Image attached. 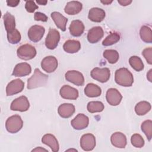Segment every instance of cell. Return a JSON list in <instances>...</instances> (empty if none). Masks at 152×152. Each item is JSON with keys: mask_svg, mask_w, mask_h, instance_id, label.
<instances>
[{"mask_svg": "<svg viewBox=\"0 0 152 152\" xmlns=\"http://www.w3.org/2000/svg\"><path fill=\"white\" fill-rule=\"evenodd\" d=\"M48 75L42 73L39 68H36L33 75L28 79L27 88L29 90L45 86L48 83Z\"/></svg>", "mask_w": 152, "mask_h": 152, "instance_id": "6da1fadb", "label": "cell"}, {"mask_svg": "<svg viewBox=\"0 0 152 152\" xmlns=\"http://www.w3.org/2000/svg\"><path fill=\"white\" fill-rule=\"evenodd\" d=\"M115 81L119 86L131 87L134 83V77L132 73L127 68H121L115 72Z\"/></svg>", "mask_w": 152, "mask_h": 152, "instance_id": "7a4b0ae2", "label": "cell"}, {"mask_svg": "<svg viewBox=\"0 0 152 152\" xmlns=\"http://www.w3.org/2000/svg\"><path fill=\"white\" fill-rule=\"evenodd\" d=\"M23 125V121L20 115H14L9 117L5 122V128L10 133L14 134L21 130Z\"/></svg>", "mask_w": 152, "mask_h": 152, "instance_id": "3957f363", "label": "cell"}, {"mask_svg": "<svg viewBox=\"0 0 152 152\" xmlns=\"http://www.w3.org/2000/svg\"><path fill=\"white\" fill-rule=\"evenodd\" d=\"M36 53L35 48L30 44L23 45L20 46L17 50L18 57L26 61L32 59L35 57Z\"/></svg>", "mask_w": 152, "mask_h": 152, "instance_id": "277c9868", "label": "cell"}, {"mask_svg": "<svg viewBox=\"0 0 152 152\" xmlns=\"http://www.w3.org/2000/svg\"><path fill=\"white\" fill-rule=\"evenodd\" d=\"M60 40L59 32L54 28H50L45 39L46 47L50 50L55 49L58 45Z\"/></svg>", "mask_w": 152, "mask_h": 152, "instance_id": "5b68a950", "label": "cell"}, {"mask_svg": "<svg viewBox=\"0 0 152 152\" xmlns=\"http://www.w3.org/2000/svg\"><path fill=\"white\" fill-rule=\"evenodd\" d=\"M91 77L94 80L100 82V83H106L107 82L110 76V69L107 68H100L98 67L93 68L90 72Z\"/></svg>", "mask_w": 152, "mask_h": 152, "instance_id": "8992f818", "label": "cell"}, {"mask_svg": "<svg viewBox=\"0 0 152 152\" xmlns=\"http://www.w3.org/2000/svg\"><path fill=\"white\" fill-rule=\"evenodd\" d=\"M30 107V103L27 97L21 96L14 99L10 106V109L14 111L26 112L28 110Z\"/></svg>", "mask_w": 152, "mask_h": 152, "instance_id": "52a82bcc", "label": "cell"}, {"mask_svg": "<svg viewBox=\"0 0 152 152\" xmlns=\"http://www.w3.org/2000/svg\"><path fill=\"white\" fill-rule=\"evenodd\" d=\"M24 88V83L20 79H15L10 82L6 87V94L7 96L21 92Z\"/></svg>", "mask_w": 152, "mask_h": 152, "instance_id": "ba28073f", "label": "cell"}, {"mask_svg": "<svg viewBox=\"0 0 152 152\" xmlns=\"http://www.w3.org/2000/svg\"><path fill=\"white\" fill-rule=\"evenodd\" d=\"M65 79L77 86H82L84 83V78L82 73L75 70H70L65 74Z\"/></svg>", "mask_w": 152, "mask_h": 152, "instance_id": "9c48e42d", "label": "cell"}, {"mask_svg": "<svg viewBox=\"0 0 152 152\" xmlns=\"http://www.w3.org/2000/svg\"><path fill=\"white\" fill-rule=\"evenodd\" d=\"M80 146L84 151H91L96 146V138L92 134H86L80 138Z\"/></svg>", "mask_w": 152, "mask_h": 152, "instance_id": "30bf717a", "label": "cell"}, {"mask_svg": "<svg viewBox=\"0 0 152 152\" xmlns=\"http://www.w3.org/2000/svg\"><path fill=\"white\" fill-rule=\"evenodd\" d=\"M45 32V28L39 25L32 26L28 31V37L33 42L40 41L43 37Z\"/></svg>", "mask_w": 152, "mask_h": 152, "instance_id": "8fae6325", "label": "cell"}, {"mask_svg": "<svg viewBox=\"0 0 152 152\" xmlns=\"http://www.w3.org/2000/svg\"><path fill=\"white\" fill-rule=\"evenodd\" d=\"M58 65L57 59L53 56H48L44 58L41 62L42 69L48 73H51L55 71Z\"/></svg>", "mask_w": 152, "mask_h": 152, "instance_id": "7c38bea8", "label": "cell"}, {"mask_svg": "<svg viewBox=\"0 0 152 152\" xmlns=\"http://www.w3.org/2000/svg\"><path fill=\"white\" fill-rule=\"evenodd\" d=\"M122 99L121 93L115 88H109L106 94V99L107 103L111 106L118 105Z\"/></svg>", "mask_w": 152, "mask_h": 152, "instance_id": "4fadbf2b", "label": "cell"}, {"mask_svg": "<svg viewBox=\"0 0 152 152\" xmlns=\"http://www.w3.org/2000/svg\"><path fill=\"white\" fill-rule=\"evenodd\" d=\"M89 124V119L87 116L83 113H78L71 122L74 129L81 130L87 128Z\"/></svg>", "mask_w": 152, "mask_h": 152, "instance_id": "5bb4252c", "label": "cell"}, {"mask_svg": "<svg viewBox=\"0 0 152 152\" xmlns=\"http://www.w3.org/2000/svg\"><path fill=\"white\" fill-rule=\"evenodd\" d=\"M61 96L65 99L76 100L79 96L78 90L68 85L63 86L59 91Z\"/></svg>", "mask_w": 152, "mask_h": 152, "instance_id": "9a60e30c", "label": "cell"}, {"mask_svg": "<svg viewBox=\"0 0 152 152\" xmlns=\"http://www.w3.org/2000/svg\"><path fill=\"white\" fill-rule=\"evenodd\" d=\"M104 31L100 26H96L88 30L87 33V40L91 43H96L100 41L103 37Z\"/></svg>", "mask_w": 152, "mask_h": 152, "instance_id": "2e32d148", "label": "cell"}, {"mask_svg": "<svg viewBox=\"0 0 152 152\" xmlns=\"http://www.w3.org/2000/svg\"><path fill=\"white\" fill-rule=\"evenodd\" d=\"M31 72L30 64L26 62H21L17 64L14 68L12 75L15 77H25Z\"/></svg>", "mask_w": 152, "mask_h": 152, "instance_id": "e0dca14e", "label": "cell"}, {"mask_svg": "<svg viewBox=\"0 0 152 152\" xmlns=\"http://www.w3.org/2000/svg\"><path fill=\"white\" fill-rule=\"evenodd\" d=\"M112 144L117 148H124L127 144L126 136L122 132H116L113 133L110 137Z\"/></svg>", "mask_w": 152, "mask_h": 152, "instance_id": "ac0fdd59", "label": "cell"}, {"mask_svg": "<svg viewBox=\"0 0 152 152\" xmlns=\"http://www.w3.org/2000/svg\"><path fill=\"white\" fill-rule=\"evenodd\" d=\"M106 16L104 11L98 7H94L89 10L88 18L93 22L100 23L102 21Z\"/></svg>", "mask_w": 152, "mask_h": 152, "instance_id": "d6986e66", "label": "cell"}, {"mask_svg": "<svg viewBox=\"0 0 152 152\" xmlns=\"http://www.w3.org/2000/svg\"><path fill=\"white\" fill-rule=\"evenodd\" d=\"M85 29L83 23L79 20H73L69 27V30L71 34L74 37H79L83 34Z\"/></svg>", "mask_w": 152, "mask_h": 152, "instance_id": "ffe728a7", "label": "cell"}, {"mask_svg": "<svg viewBox=\"0 0 152 152\" xmlns=\"http://www.w3.org/2000/svg\"><path fill=\"white\" fill-rule=\"evenodd\" d=\"M42 142L48 145L53 152H57L59 151V145L58 141L56 137L50 134H47L44 135L42 138Z\"/></svg>", "mask_w": 152, "mask_h": 152, "instance_id": "44dd1931", "label": "cell"}, {"mask_svg": "<svg viewBox=\"0 0 152 152\" xmlns=\"http://www.w3.org/2000/svg\"><path fill=\"white\" fill-rule=\"evenodd\" d=\"M75 106L71 103H63L58 109V114L63 118L71 117L75 112Z\"/></svg>", "mask_w": 152, "mask_h": 152, "instance_id": "7402d4cb", "label": "cell"}, {"mask_svg": "<svg viewBox=\"0 0 152 152\" xmlns=\"http://www.w3.org/2000/svg\"><path fill=\"white\" fill-rule=\"evenodd\" d=\"M83 8L82 4L79 1H72L68 2L65 7L64 11L68 15H76L78 14Z\"/></svg>", "mask_w": 152, "mask_h": 152, "instance_id": "603a6c76", "label": "cell"}, {"mask_svg": "<svg viewBox=\"0 0 152 152\" xmlns=\"http://www.w3.org/2000/svg\"><path fill=\"white\" fill-rule=\"evenodd\" d=\"M50 16L55 22L58 28L61 29L62 31L66 30V25L68 22V19L59 12L54 11L51 13Z\"/></svg>", "mask_w": 152, "mask_h": 152, "instance_id": "cb8c5ba5", "label": "cell"}, {"mask_svg": "<svg viewBox=\"0 0 152 152\" xmlns=\"http://www.w3.org/2000/svg\"><path fill=\"white\" fill-rule=\"evenodd\" d=\"M4 23L7 33H11L15 31V19L14 15L8 12H7L3 16Z\"/></svg>", "mask_w": 152, "mask_h": 152, "instance_id": "d4e9b609", "label": "cell"}, {"mask_svg": "<svg viewBox=\"0 0 152 152\" xmlns=\"http://www.w3.org/2000/svg\"><path fill=\"white\" fill-rule=\"evenodd\" d=\"M80 42L76 40H68L63 45L64 50L68 53H76L80 50Z\"/></svg>", "mask_w": 152, "mask_h": 152, "instance_id": "484cf974", "label": "cell"}, {"mask_svg": "<svg viewBox=\"0 0 152 152\" xmlns=\"http://www.w3.org/2000/svg\"><path fill=\"white\" fill-rule=\"evenodd\" d=\"M85 94L89 97H97L101 95L102 90L99 86L93 83H88L84 88Z\"/></svg>", "mask_w": 152, "mask_h": 152, "instance_id": "4316f807", "label": "cell"}, {"mask_svg": "<svg viewBox=\"0 0 152 152\" xmlns=\"http://www.w3.org/2000/svg\"><path fill=\"white\" fill-rule=\"evenodd\" d=\"M151 104L147 101H141L135 106V113L140 116H142L147 113L151 110Z\"/></svg>", "mask_w": 152, "mask_h": 152, "instance_id": "83f0119b", "label": "cell"}, {"mask_svg": "<svg viewBox=\"0 0 152 152\" xmlns=\"http://www.w3.org/2000/svg\"><path fill=\"white\" fill-rule=\"evenodd\" d=\"M140 35L141 40L148 43L152 42V31L150 27L146 25L142 26L140 30Z\"/></svg>", "mask_w": 152, "mask_h": 152, "instance_id": "f1b7e54d", "label": "cell"}, {"mask_svg": "<svg viewBox=\"0 0 152 152\" xmlns=\"http://www.w3.org/2000/svg\"><path fill=\"white\" fill-rule=\"evenodd\" d=\"M103 56L106 58L109 63L111 64H115L119 59V53L113 49H106L103 52Z\"/></svg>", "mask_w": 152, "mask_h": 152, "instance_id": "f546056e", "label": "cell"}, {"mask_svg": "<svg viewBox=\"0 0 152 152\" xmlns=\"http://www.w3.org/2000/svg\"><path fill=\"white\" fill-rule=\"evenodd\" d=\"M104 108L103 103L99 101H91L88 102L87 105V109L90 113L101 112Z\"/></svg>", "mask_w": 152, "mask_h": 152, "instance_id": "4dcf8cb0", "label": "cell"}, {"mask_svg": "<svg viewBox=\"0 0 152 152\" xmlns=\"http://www.w3.org/2000/svg\"><path fill=\"white\" fill-rule=\"evenodd\" d=\"M131 66L136 71H141L144 69V65L141 59L137 56H132L129 59Z\"/></svg>", "mask_w": 152, "mask_h": 152, "instance_id": "1f68e13d", "label": "cell"}, {"mask_svg": "<svg viewBox=\"0 0 152 152\" xmlns=\"http://www.w3.org/2000/svg\"><path fill=\"white\" fill-rule=\"evenodd\" d=\"M121 39L120 34L117 32L110 33L102 42V45L105 46H108L115 44Z\"/></svg>", "mask_w": 152, "mask_h": 152, "instance_id": "d6a6232c", "label": "cell"}, {"mask_svg": "<svg viewBox=\"0 0 152 152\" xmlns=\"http://www.w3.org/2000/svg\"><path fill=\"white\" fill-rule=\"evenodd\" d=\"M142 131L146 135L148 141L151 140L152 137V121L151 120H146L144 121L141 125Z\"/></svg>", "mask_w": 152, "mask_h": 152, "instance_id": "836d02e7", "label": "cell"}, {"mask_svg": "<svg viewBox=\"0 0 152 152\" xmlns=\"http://www.w3.org/2000/svg\"><path fill=\"white\" fill-rule=\"evenodd\" d=\"M132 145L137 148H141L144 145V140L139 134H134L131 138Z\"/></svg>", "mask_w": 152, "mask_h": 152, "instance_id": "e575fe53", "label": "cell"}, {"mask_svg": "<svg viewBox=\"0 0 152 152\" xmlns=\"http://www.w3.org/2000/svg\"><path fill=\"white\" fill-rule=\"evenodd\" d=\"M7 35L8 41L11 44H17L21 40V34L17 29H15V31L11 33L7 34Z\"/></svg>", "mask_w": 152, "mask_h": 152, "instance_id": "d590c367", "label": "cell"}, {"mask_svg": "<svg viewBox=\"0 0 152 152\" xmlns=\"http://www.w3.org/2000/svg\"><path fill=\"white\" fill-rule=\"evenodd\" d=\"M152 48L151 47L145 48L143 50L142 52V55L147 61L148 64L151 65L152 64Z\"/></svg>", "mask_w": 152, "mask_h": 152, "instance_id": "8d00e7d4", "label": "cell"}, {"mask_svg": "<svg viewBox=\"0 0 152 152\" xmlns=\"http://www.w3.org/2000/svg\"><path fill=\"white\" fill-rule=\"evenodd\" d=\"M39 7L33 1H27L25 4V8L26 11L30 13L33 12Z\"/></svg>", "mask_w": 152, "mask_h": 152, "instance_id": "74e56055", "label": "cell"}, {"mask_svg": "<svg viewBox=\"0 0 152 152\" xmlns=\"http://www.w3.org/2000/svg\"><path fill=\"white\" fill-rule=\"evenodd\" d=\"M34 18L36 21H41L43 22H46L48 19L46 14L40 12H36L34 15Z\"/></svg>", "mask_w": 152, "mask_h": 152, "instance_id": "f35d334b", "label": "cell"}, {"mask_svg": "<svg viewBox=\"0 0 152 152\" xmlns=\"http://www.w3.org/2000/svg\"><path fill=\"white\" fill-rule=\"evenodd\" d=\"M20 2V1H7V4L9 7H15L18 5Z\"/></svg>", "mask_w": 152, "mask_h": 152, "instance_id": "ab89813d", "label": "cell"}, {"mask_svg": "<svg viewBox=\"0 0 152 152\" xmlns=\"http://www.w3.org/2000/svg\"><path fill=\"white\" fill-rule=\"evenodd\" d=\"M118 2L122 6H127L132 2V1H131V0H118Z\"/></svg>", "mask_w": 152, "mask_h": 152, "instance_id": "60d3db41", "label": "cell"}, {"mask_svg": "<svg viewBox=\"0 0 152 152\" xmlns=\"http://www.w3.org/2000/svg\"><path fill=\"white\" fill-rule=\"evenodd\" d=\"M151 71H152V69H150V71H148V72L147 74V79L148 80V81L150 82H151L152 81V80H151V76H152V73H151Z\"/></svg>", "mask_w": 152, "mask_h": 152, "instance_id": "b9f144b4", "label": "cell"}, {"mask_svg": "<svg viewBox=\"0 0 152 152\" xmlns=\"http://www.w3.org/2000/svg\"><path fill=\"white\" fill-rule=\"evenodd\" d=\"M48 151L47 150L45 149V148H42L41 147H37L34 149H33L32 150V151Z\"/></svg>", "mask_w": 152, "mask_h": 152, "instance_id": "7bdbcfd3", "label": "cell"}, {"mask_svg": "<svg viewBox=\"0 0 152 152\" xmlns=\"http://www.w3.org/2000/svg\"><path fill=\"white\" fill-rule=\"evenodd\" d=\"M36 2L39 4V5H45L48 1H36Z\"/></svg>", "mask_w": 152, "mask_h": 152, "instance_id": "ee69618b", "label": "cell"}, {"mask_svg": "<svg viewBox=\"0 0 152 152\" xmlns=\"http://www.w3.org/2000/svg\"><path fill=\"white\" fill-rule=\"evenodd\" d=\"M101 2H102V4H103L109 5V4H110V3L112 2V1H101Z\"/></svg>", "mask_w": 152, "mask_h": 152, "instance_id": "f6af8a7d", "label": "cell"}]
</instances>
